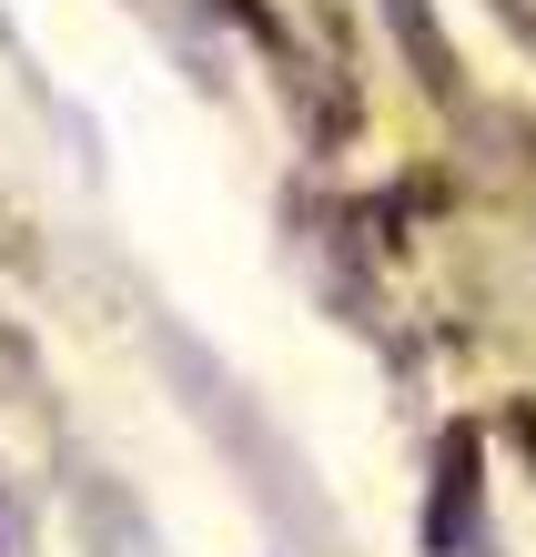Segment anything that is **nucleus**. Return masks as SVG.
Here are the masks:
<instances>
[{
  "instance_id": "2",
  "label": "nucleus",
  "mask_w": 536,
  "mask_h": 557,
  "mask_svg": "<svg viewBox=\"0 0 536 557\" xmlns=\"http://www.w3.org/2000/svg\"><path fill=\"white\" fill-rule=\"evenodd\" d=\"M385 21H395V41H406V61L446 91V41H435V21H425V0H385Z\"/></svg>"
},
{
  "instance_id": "1",
  "label": "nucleus",
  "mask_w": 536,
  "mask_h": 557,
  "mask_svg": "<svg viewBox=\"0 0 536 557\" xmlns=\"http://www.w3.org/2000/svg\"><path fill=\"white\" fill-rule=\"evenodd\" d=\"M435 557H496L486 507H476V446H446V476H435Z\"/></svg>"
}]
</instances>
